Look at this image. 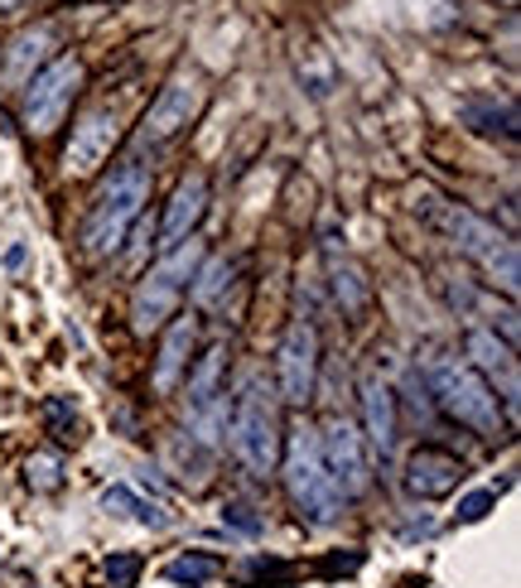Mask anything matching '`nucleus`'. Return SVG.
Instances as JSON below:
<instances>
[{"instance_id": "nucleus-17", "label": "nucleus", "mask_w": 521, "mask_h": 588, "mask_svg": "<svg viewBox=\"0 0 521 588\" xmlns=\"http://www.w3.org/2000/svg\"><path fill=\"white\" fill-rule=\"evenodd\" d=\"M193 342H199V318H174L169 333L160 342V358H155V391H174L179 376L189 372V358H193Z\"/></svg>"}, {"instance_id": "nucleus-28", "label": "nucleus", "mask_w": 521, "mask_h": 588, "mask_svg": "<svg viewBox=\"0 0 521 588\" xmlns=\"http://www.w3.org/2000/svg\"><path fill=\"white\" fill-rule=\"evenodd\" d=\"M223 521L233 525V531H241V535H261V517H251L247 501H227V507H223Z\"/></svg>"}, {"instance_id": "nucleus-19", "label": "nucleus", "mask_w": 521, "mask_h": 588, "mask_svg": "<svg viewBox=\"0 0 521 588\" xmlns=\"http://www.w3.org/2000/svg\"><path fill=\"white\" fill-rule=\"evenodd\" d=\"M223 372H227V348L223 342H213V348L203 352V358L193 362V372H189V410L193 415L223 400Z\"/></svg>"}, {"instance_id": "nucleus-20", "label": "nucleus", "mask_w": 521, "mask_h": 588, "mask_svg": "<svg viewBox=\"0 0 521 588\" xmlns=\"http://www.w3.org/2000/svg\"><path fill=\"white\" fill-rule=\"evenodd\" d=\"M233 275H237V265L227 261V256H203V265L189 280L193 304H199V309H217V304H223V294L233 290Z\"/></svg>"}, {"instance_id": "nucleus-25", "label": "nucleus", "mask_w": 521, "mask_h": 588, "mask_svg": "<svg viewBox=\"0 0 521 588\" xmlns=\"http://www.w3.org/2000/svg\"><path fill=\"white\" fill-rule=\"evenodd\" d=\"M30 487H39V493H54V487H64V463H58L54 453H39V459H30Z\"/></svg>"}, {"instance_id": "nucleus-6", "label": "nucleus", "mask_w": 521, "mask_h": 588, "mask_svg": "<svg viewBox=\"0 0 521 588\" xmlns=\"http://www.w3.org/2000/svg\"><path fill=\"white\" fill-rule=\"evenodd\" d=\"M203 265V241H179L174 251H165L160 265H150L145 271V280L136 285V294H131V328L145 338L155 333V328L169 324V314H174L179 294H184V285L193 280V271Z\"/></svg>"}, {"instance_id": "nucleus-9", "label": "nucleus", "mask_w": 521, "mask_h": 588, "mask_svg": "<svg viewBox=\"0 0 521 588\" xmlns=\"http://www.w3.org/2000/svg\"><path fill=\"white\" fill-rule=\"evenodd\" d=\"M203 82L193 78V72H174V78L160 88V97L150 102V112L140 121V140L145 145H169L174 136H184V131L199 121L203 112Z\"/></svg>"}, {"instance_id": "nucleus-16", "label": "nucleus", "mask_w": 521, "mask_h": 588, "mask_svg": "<svg viewBox=\"0 0 521 588\" xmlns=\"http://www.w3.org/2000/svg\"><path fill=\"white\" fill-rule=\"evenodd\" d=\"M362 420H367V439L377 459L396 453V434H401V415H396V391L382 376H362Z\"/></svg>"}, {"instance_id": "nucleus-2", "label": "nucleus", "mask_w": 521, "mask_h": 588, "mask_svg": "<svg viewBox=\"0 0 521 588\" xmlns=\"http://www.w3.org/2000/svg\"><path fill=\"white\" fill-rule=\"evenodd\" d=\"M233 453L237 463L247 468L251 477H271L275 463H281V444H285V430H281V400L275 391L261 382V376H247L233 400Z\"/></svg>"}, {"instance_id": "nucleus-26", "label": "nucleus", "mask_w": 521, "mask_h": 588, "mask_svg": "<svg viewBox=\"0 0 521 588\" xmlns=\"http://www.w3.org/2000/svg\"><path fill=\"white\" fill-rule=\"evenodd\" d=\"M492 507H498V493H492V487H483V493H468L464 501H458V511H454V517L464 521V525H474V521L488 517Z\"/></svg>"}, {"instance_id": "nucleus-8", "label": "nucleus", "mask_w": 521, "mask_h": 588, "mask_svg": "<svg viewBox=\"0 0 521 588\" xmlns=\"http://www.w3.org/2000/svg\"><path fill=\"white\" fill-rule=\"evenodd\" d=\"M314 386H319V328L309 318H295L281 338V358H275V400L305 410Z\"/></svg>"}, {"instance_id": "nucleus-10", "label": "nucleus", "mask_w": 521, "mask_h": 588, "mask_svg": "<svg viewBox=\"0 0 521 588\" xmlns=\"http://www.w3.org/2000/svg\"><path fill=\"white\" fill-rule=\"evenodd\" d=\"M319 459L329 477L338 483V493L343 497H362L372 487V463H367V444H362L358 425L343 420V415H333L329 425H324L319 434Z\"/></svg>"}, {"instance_id": "nucleus-12", "label": "nucleus", "mask_w": 521, "mask_h": 588, "mask_svg": "<svg viewBox=\"0 0 521 588\" xmlns=\"http://www.w3.org/2000/svg\"><path fill=\"white\" fill-rule=\"evenodd\" d=\"M406 493L420 497V501H440L450 497L458 483H464V459H454L450 449L440 444H416L406 459V473H401Z\"/></svg>"}, {"instance_id": "nucleus-1", "label": "nucleus", "mask_w": 521, "mask_h": 588, "mask_svg": "<svg viewBox=\"0 0 521 588\" xmlns=\"http://www.w3.org/2000/svg\"><path fill=\"white\" fill-rule=\"evenodd\" d=\"M150 169H145V159H121L112 169V179L97 189V199L88 207V217H82V251L88 256H116L126 247L131 227L140 223L145 203H150Z\"/></svg>"}, {"instance_id": "nucleus-29", "label": "nucleus", "mask_w": 521, "mask_h": 588, "mask_svg": "<svg viewBox=\"0 0 521 588\" xmlns=\"http://www.w3.org/2000/svg\"><path fill=\"white\" fill-rule=\"evenodd\" d=\"M5 265H10V271H15V265H24V247H10V251H5Z\"/></svg>"}, {"instance_id": "nucleus-21", "label": "nucleus", "mask_w": 521, "mask_h": 588, "mask_svg": "<svg viewBox=\"0 0 521 588\" xmlns=\"http://www.w3.org/2000/svg\"><path fill=\"white\" fill-rule=\"evenodd\" d=\"M102 507L112 511V517H136V521H145V525H155V531H160V525H169L165 511L150 507V501H140L136 493H131V487H106V493H102Z\"/></svg>"}, {"instance_id": "nucleus-5", "label": "nucleus", "mask_w": 521, "mask_h": 588, "mask_svg": "<svg viewBox=\"0 0 521 588\" xmlns=\"http://www.w3.org/2000/svg\"><path fill=\"white\" fill-rule=\"evenodd\" d=\"M281 473H285L290 501H295V511L309 525H333L338 517H343V493H338V483L329 477V468H324V459H319V434L305 430V425L285 434Z\"/></svg>"}, {"instance_id": "nucleus-22", "label": "nucleus", "mask_w": 521, "mask_h": 588, "mask_svg": "<svg viewBox=\"0 0 521 588\" xmlns=\"http://www.w3.org/2000/svg\"><path fill=\"white\" fill-rule=\"evenodd\" d=\"M213 574H217V559L199 555V550H189V555H179V559H169V565H165V579L169 584H184V588L213 584Z\"/></svg>"}, {"instance_id": "nucleus-18", "label": "nucleus", "mask_w": 521, "mask_h": 588, "mask_svg": "<svg viewBox=\"0 0 521 588\" xmlns=\"http://www.w3.org/2000/svg\"><path fill=\"white\" fill-rule=\"evenodd\" d=\"M458 116H464L468 131L478 136H502V140H517V102L512 97H464L458 102Z\"/></svg>"}, {"instance_id": "nucleus-14", "label": "nucleus", "mask_w": 521, "mask_h": 588, "mask_svg": "<svg viewBox=\"0 0 521 588\" xmlns=\"http://www.w3.org/2000/svg\"><path fill=\"white\" fill-rule=\"evenodd\" d=\"M464 352H468V366H474L488 386L502 376V400H507V410L517 415V358L507 342H498V328H468Z\"/></svg>"}, {"instance_id": "nucleus-23", "label": "nucleus", "mask_w": 521, "mask_h": 588, "mask_svg": "<svg viewBox=\"0 0 521 588\" xmlns=\"http://www.w3.org/2000/svg\"><path fill=\"white\" fill-rule=\"evenodd\" d=\"M333 294H338V304H343V314H362V304H367V280H362L358 265L333 261Z\"/></svg>"}, {"instance_id": "nucleus-4", "label": "nucleus", "mask_w": 521, "mask_h": 588, "mask_svg": "<svg viewBox=\"0 0 521 588\" xmlns=\"http://www.w3.org/2000/svg\"><path fill=\"white\" fill-rule=\"evenodd\" d=\"M426 391L440 400V410L450 415V420H458L464 430H474L478 439H498L507 430L492 386L483 382V376L464 358H430Z\"/></svg>"}, {"instance_id": "nucleus-27", "label": "nucleus", "mask_w": 521, "mask_h": 588, "mask_svg": "<svg viewBox=\"0 0 521 588\" xmlns=\"http://www.w3.org/2000/svg\"><path fill=\"white\" fill-rule=\"evenodd\" d=\"M102 574H106V584L112 588H131L136 584V574H140V555H112L102 565Z\"/></svg>"}, {"instance_id": "nucleus-11", "label": "nucleus", "mask_w": 521, "mask_h": 588, "mask_svg": "<svg viewBox=\"0 0 521 588\" xmlns=\"http://www.w3.org/2000/svg\"><path fill=\"white\" fill-rule=\"evenodd\" d=\"M116 140H121V116L112 112V106H88V112L72 121L64 169L68 174H97V169L112 159Z\"/></svg>"}, {"instance_id": "nucleus-24", "label": "nucleus", "mask_w": 521, "mask_h": 588, "mask_svg": "<svg viewBox=\"0 0 521 588\" xmlns=\"http://www.w3.org/2000/svg\"><path fill=\"white\" fill-rule=\"evenodd\" d=\"M44 430L54 434L58 444H72V439H78V410H72L64 396H48L44 400Z\"/></svg>"}, {"instance_id": "nucleus-7", "label": "nucleus", "mask_w": 521, "mask_h": 588, "mask_svg": "<svg viewBox=\"0 0 521 588\" xmlns=\"http://www.w3.org/2000/svg\"><path fill=\"white\" fill-rule=\"evenodd\" d=\"M78 88H82V64H78V58H72V54L48 58V64L20 88L24 92L20 97L24 131H30V136H48V131H58V121L68 116Z\"/></svg>"}, {"instance_id": "nucleus-15", "label": "nucleus", "mask_w": 521, "mask_h": 588, "mask_svg": "<svg viewBox=\"0 0 521 588\" xmlns=\"http://www.w3.org/2000/svg\"><path fill=\"white\" fill-rule=\"evenodd\" d=\"M203 207H208V179L203 174H189L179 179L174 199L165 207V223H160V251H174L179 241H189L203 223Z\"/></svg>"}, {"instance_id": "nucleus-3", "label": "nucleus", "mask_w": 521, "mask_h": 588, "mask_svg": "<svg viewBox=\"0 0 521 588\" xmlns=\"http://www.w3.org/2000/svg\"><path fill=\"white\" fill-rule=\"evenodd\" d=\"M426 217L444 231V237H450V247H458L464 256H474V261L492 280H498L507 294H517V280H521L517 241L507 237V231H498V223H488V217L468 213V207H458V203H444V199H430Z\"/></svg>"}, {"instance_id": "nucleus-13", "label": "nucleus", "mask_w": 521, "mask_h": 588, "mask_svg": "<svg viewBox=\"0 0 521 588\" xmlns=\"http://www.w3.org/2000/svg\"><path fill=\"white\" fill-rule=\"evenodd\" d=\"M54 58V24H30L0 48V88H24V82Z\"/></svg>"}]
</instances>
